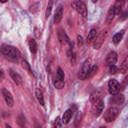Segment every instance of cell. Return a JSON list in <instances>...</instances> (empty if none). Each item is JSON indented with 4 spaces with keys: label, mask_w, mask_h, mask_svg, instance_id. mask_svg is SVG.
<instances>
[{
    "label": "cell",
    "mask_w": 128,
    "mask_h": 128,
    "mask_svg": "<svg viewBox=\"0 0 128 128\" xmlns=\"http://www.w3.org/2000/svg\"><path fill=\"white\" fill-rule=\"evenodd\" d=\"M117 53L115 51H111L108 53L107 57H106V65L107 66H112V65H115V63L117 62Z\"/></svg>",
    "instance_id": "obj_9"
},
{
    "label": "cell",
    "mask_w": 128,
    "mask_h": 128,
    "mask_svg": "<svg viewBox=\"0 0 128 128\" xmlns=\"http://www.w3.org/2000/svg\"><path fill=\"white\" fill-rule=\"evenodd\" d=\"M97 70H98V66H97V65L91 66V68H90V70H89V72H88V74H87V78H91L92 76H94V75L96 74Z\"/></svg>",
    "instance_id": "obj_24"
},
{
    "label": "cell",
    "mask_w": 128,
    "mask_h": 128,
    "mask_svg": "<svg viewBox=\"0 0 128 128\" xmlns=\"http://www.w3.org/2000/svg\"><path fill=\"white\" fill-rule=\"evenodd\" d=\"M100 128H107V127H105V126H101Z\"/></svg>",
    "instance_id": "obj_39"
},
{
    "label": "cell",
    "mask_w": 128,
    "mask_h": 128,
    "mask_svg": "<svg viewBox=\"0 0 128 128\" xmlns=\"http://www.w3.org/2000/svg\"><path fill=\"white\" fill-rule=\"evenodd\" d=\"M96 33H97L96 28H92V29L89 31V33H88V35H87V43H90V42H92V41L94 40V38L96 37Z\"/></svg>",
    "instance_id": "obj_19"
},
{
    "label": "cell",
    "mask_w": 128,
    "mask_h": 128,
    "mask_svg": "<svg viewBox=\"0 0 128 128\" xmlns=\"http://www.w3.org/2000/svg\"><path fill=\"white\" fill-rule=\"evenodd\" d=\"M73 6L81 16L87 17V8L83 1H75L73 2Z\"/></svg>",
    "instance_id": "obj_5"
},
{
    "label": "cell",
    "mask_w": 128,
    "mask_h": 128,
    "mask_svg": "<svg viewBox=\"0 0 128 128\" xmlns=\"http://www.w3.org/2000/svg\"><path fill=\"white\" fill-rule=\"evenodd\" d=\"M69 59H70L71 65H75V64H76V59H77V54H76L75 52H72V54L70 55Z\"/></svg>",
    "instance_id": "obj_29"
},
{
    "label": "cell",
    "mask_w": 128,
    "mask_h": 128,
    "mask_svg": "<svg viewBox=\"0 0 128 128\" xmlns=\"http://www.w3.org/2000/svg\"><path fill=\"white\" fill-rule=\"evenodd\" d=\"M6 128H12V127H11L9 124H6Z\"/></svg>",
    "instance_id": "obj_38"
},
{
    "label": "cell",
    "mask_w": 128,
    "mask_h": 128,
    "mask_svg": "<svg viewBox=\"0 0 128 128\" xmlns=\"http://www.w3.org/2000/svg\"><path fill=\"white\" fill-rule=\"evenodd\" d=\"M3 78V72H2V70H0V79H2Z\"/></svg>",
    "instance_id": "obj_37"
},
{
    "label": "cell",
    "mask_w": 128,
    "mask_h": 128,
    "mask_svg": "<svg viewBox=\"0 0 128 128\" xmlns=\"http://www.w3.org/2000/svg\"><path fill=\"white\" fill-rule=\"evenodd\" d=\"M103 109H104V101L103 100H99L98 102H96L92 105V112H93V115L96 117H98L102 113Z\"/></svg>",
    "instance_id": "obj_8"
},
{
    "label": "cell",
    "mask_w": 128,
    "mask_h": 128,
    "mask_svg": "<svg viewBox=\"0 0 128 128\" xmlns=\"http://www.w3.org/2000/svg\"><path fill=\"white\" fill-rule=\"evenodd\" d=\"M103 95V89L100 87V88H96L94 89L91 94H90V101L92 103H96L98 102L99 100H101V97Z\"/></svg>",
    "instance_id": "obj_7"
},
{
    "label": "cell",
    "mask_w": 128,
    "mask_h": 128,
    "mask_svg": "<svg viewBox=\"0 0 128 128\" xmlns=\"http://www.w3.org/2000/svg\"><path fill=\"white\" fill-rule=\"evenodd\" d=\"M2 93H3L4 99H5V101H6V104H7L9 107H12V106H13V97H12L11 93H10L7 89H3V90H2Z\"/></svg>",
    "instance_id": "obj_10"
},
{
    "label": "cell",
    "mask_w": 128,
    "mask_h": 128,
    "mask_svg": "<svg viewBox=\"0 0 128 128\" xmlns=\"http://www.w3.org/2000/svg\"><path fill=\"white\" fill-rule=\"evenodd\" d=\"M127 69H128V57H125L124 61L122 62L121 66H120V72L124 74V73H126Z\"/></svg>",
    "instance_id": "obj_23"
},
{
    "label": "cell",
    "mask_w": 128,
    "mask_h": 128,
    "mask_svg": "<svg viewBox=\"0 0 128 128\" xmlns=\"http://www.w3.org/2000/svg\"><path fill=\"white\" fill-rule=\"evenodd\" d=\"M61 125H62L61 118L58 116V117H56V119H55V122H54V127H53V128H61Z\"/></svg>",
    "instance_id": "obj_30"
},
{
    "label": "cell",
    "mask_w": 128,
    "mask_h": 128,
    "mask_svg": "<svg viewBox=\"0 0 128 128\" xmlns=\"http://www.w3.org/2000/svg\"><path fill=\"white\" fill-rule=\"evenodd\" d=\"M72 114H73V113H72V110H71V109L66 110V111L64 112L62 118H61L62 124H68L69 121H70V119H71V117H72Z\"/></svg>",
    "instance_id": "obj_12"
},
{
    "label": "cell",
    "mask_w": 128,
    "mask_h": 128,
    "mask_svg": "<svg viewBox=\"0 0 128 128\" xmlns=\"http://www.w3.org/2000/svg\"><path fill=\"white\" fill-rule=\"evenodd\" d=\"M9 74H10V76H11V78H12V80L16 83V84H21L22 83V78H21V76L18 74V73H16L15 71H13V70H9Z\"/></svg>",
    "instance_id": "obj_13"
},
{
    "label": "cell",
    "mask_w": 128,
    "mask_h": 128,
    "mask_svg": "<svg viewBox=\"0 0 128 128\" xmlns=\"http://www.w3.org/2000/svg\"><path fill=\"white\" fill-rule=\"evenodd\" d=\"M106 36H107V31L105 30H103V31H101L97 36H96V38H95V40H94V43H93V48L94 49H96V50H98V49H100L101 48V46H102V44L104 43V41H105V38H106Z\"/></svg>",
    "instance_id": "obj_4"
},
{
    "label": "cell",
    "mask_w": 128,
    "mask_h": 128,
    "mask_svg": "<svg viewBox=\"0 0 128 128\" xmlns=\"http://www.w3.org/2000/svg\"><path fill=\"white\" fill-rule=\"evenodd\" d=\"M123 4H124V1H119V0H118V1H116V2H115V4L113 5L115 15H120V13L122 12Z\"/></svg>",
    "instance_id": "obj_14"
},
{
    "label": "cell",
    "mask_w": 128,
    "mask_h": 128,
    "mask_svg": "<svg viewBox=\"0 0 128 128\" xmlns=\"http://www.w3.org/2000/svg\"><path fill=\"white\" fill-rule=\"evenodd\" d=\"M35 128H41V126H40V124L37 122V121H35Z\"/></svg>",
    "instance_id": "obj_36"
},
{
    "label": "cell",
    "mask_w": 128,
    "mask_h": 128,
    "mask_svg": "<svg viewBox=\"0 0 128 128\" xmlns=\"http://www.w3.org/2000/svg\"><path fill=\"white\" fill-rule=\"evenodd\" d=\"M128 15V11H125V12H123L122 14H121V17H120V21H123V20H125V19H127V16Z\"/></svg>",
    "instance_id": "obj_35"
},
{
    "label": "cell",
    "mask_w": 128,
    "mask_h": 128,
    "mask_svg": "<svg viewBox=\"0 0 128 128\" xmlns=\"http://www.w3.org/2000/svg\"><path fill=\"white\" fill-rule=\"evenodd\" d=\"M81 120H82V112H78L77 115L75 116V120H74V127L75 128L80 127Z\"/></svg>",
    "instance_id": "obj_21"
},
{
    "label": "cell",
    "mask_w": 128,
    "mask_h": 128,
    "mask_svg": "<svg viewBox=\"0 0 128 128\" xmlns=\"http://www.w3.org/2000/svg\"><path fill=\"white\" fill-rule=\"evenodd\" d=\"M111 102L112 103H117V104H122L124 102V96L122 94L120 95H113V97L111 98Z\"/></svg>",
    "instance_id": "obj_17"
},
{
    "label": "cell",
    "mask_w": 128,
    "mask_h": 128,
    "mask_svg": "<svg viewBox=\"0 0 128 128\" xmlns=\"http://www.w3.org/2000/svg\"><path fill=\"white\" fill-rule=\"evenodd\" d=\"M35 94H36V98H37V100L39 101L40 105H41V106H44V105H45V103H44V98H43L42 91H41L39 88H37V89H36V91H35Z\"/></svg>",
    "instance_id": "obj_18"
},
{
    "label": "cell",
    "mask_w": 128,
    "mask_h": 128,
    "mask_svg": "<svg viewBox=\"0 0 128 128\" xmlns=\"http://www.w3.org/2000/svg\"><path fill=\"white\" fill-rule=\"evenodd\" d=\"M76 39H77V45H78V46H81L82 43H83V37H82L81 35H77Z\"/></svg>",
    "instance_id": "obj_34"
},
{
    "label": "cell",
    "mask_w": 128,
    "mask_h": 128,
    "mask_svg": "<svg viewBox=\"0 0 128 128\" xmlns=\"http://www.w3.org/2000/svg\"><path fill=\"white\" fill-rule=\"evenodd\" d=\"M1 52L6 57H9V58L14 59V60H18L21 56V53H20L19 49H17L14 46H11V45H2Z\"/></svg>",
    "instance_id": "obj_1"
},
{
    "label": "cell",
    "mask_w": 128,
    "mask_h": 128,
    "mask_svg": "<svg viewBox=\"0 0 128 128\" xmlns=\"http://www.w3.org/2000/svg\"><path fill=\"white\" fill-rule=\"evenodd\" d=\"M29 49H30V52L32 54H35L36 51H37V43L34 39H30L29 40Z\"/></svg>",
    "instance_id": "obj_20"
},
{
    "label": "cell",
    "mask_w": 128,
    "mask_h": 128,
    "mask_svg": "<svg viewBox=\"0 0 128 128\" xmlns=\"http://www.w3.org/2000/svg\"><path fill=\"white\" fill-rule=\"evenodd\" d=\"M90 68H91V58H87V59L84 61L83 65H82V67H81V70L79 71L78 78H79L80 80L86 79V78H87V74H88Z\"/></svg>",
    "instance_id": "obj_3"
},
{
    "label": "cell",
    "mask_w": 128,
    "mask_h": 128,
    "mask_svg": "<svg viewBox=\"0 0 128 128\" xmlns=\"http://www.w3.org/2000/svg\"><path fill=\"white\" fill-rule=\"evenodd\" d=\"M123 35H124V30H121L120 32H118V33L114 34V36H113V38H112L113 43H114V44H118V43L122 40Z\"/></svg>",
    "instance_id": "obj_16"
},
{
    "label": "cell",
    "mask_w": 128,
    "mask_h": 128,
    "mask_svg": "<svg viewBox=\"0 0 128 128\" xmlns=\"http://www.w3.org/2000/svg\"><path fill=\"white\" fill-rule=\"evenodd\" d=\"M119 88H120V84L117 80L115 79H111L108 82V91L111 95H116L119 92Z\"/></svg>",
    "instance_id": "obj_6"
},
{
    "label": "cell",
    "mask_w": 128,
    "mask_h": 128,
    "mask_svg": "<svg viewBox=\"0 0 128 128\" xmlns=\"http://www.w3.org/2000/svg\"><path fill=\"white\" fill-rule=\"evenodd\" d=\"M39 7H40V4H39V3H35V4H33V5L31 6L30 11H31L32 13H35V12L38 11V8H39Z\"/></svg>",
    "instance_id": "obj_32"
},
{
    "label": "cell",
    "mask_w": 128,
    "mask_h": 128,
    "mask_svg": "<svg viewBox=\"0 0 128 128\" xmlns=\"http://www.w3.org/2000/svg\"><path fill=\"white\" fill-rule=\"evenodd\" d=\"M53 85H54V87L57 88V89H62V88H64L65 83H64V81H61V80L55 78V79L53 80Z\"/></svg>",
    "instance_id": "obj_22"
},
{
    "label": "cell",
    "mask_w": 128,
    "mask_h": 128,
    "mask_svg": "<svg viewBox=\"0 0 128 128\" xmlns=\"http://www.w3.org/2000/svg\"><path fill=\"white\" fill-rule=\"evenodd\" d=\"M109 71H110L111 74H116V73L118 72V68H117L115 65H112V66L109 67Z\"/></svg>",
    "instance_id": "obj_33"
},
{
    "label": "cell",
    "mask_w": 128,
    "mask_h": 128,
    "mask_svg": "<svg viewBox=\"0 0 128 128\" xmlns=\"http://www.w3.org/2000/svg\"><path fill=\"white\" fill-rule=\"evenodd\" d=\"M34 36H35V38H37V39H39L40 37H41V31H40V29L38 28V27H34Z\"/></svg>",
    "instance_id": "obj_31"
},
{
    "label": "cell",
    "mask_w": 128,
    "mask_h": 128,
    "mask_svg": "<svg viewBox=\"0 0 128 128\" xmlns=\"http://www.w3.org/2000/svg\"><path fill=\"white\" fill-rule=\"evenodd\" d=\"M62 15H63V7L62 6H59L54 14V23L55 24H58L61 19H62Z\"/></svg>",
    "instance_id": "obj_11"
},
{
    "label": "cell",
    "mask_w": 128,
    "mask_h": 128,
    "mask_svg": "<svg viewBox=\"0 0 128 128\" xmlns=\"http://www.w3.org/2000/svg\"><path fill=\"white\" fill-rule=\"evenodd\" d=\"M56 78L61 80V81H64V72H63V70L60 67L57 69V76H56Z\"/></svg>",
    "instance_id": "obj_26"
},
{
    "label": "cell",
    "mask_w": 128,
    "mask_h": 128,
    "mask_svg": "<svg viewBox=\"0 0 128 128\" xmlns=\"http://www.w3.org/2000/svg\"><path fill=\"white\" fill-rule=\"evenodd\" d=\"M25 116L23 115V114H20L19 116H18V118H17V123L20 125V126H24V124H25Z\"/></svg>",
    "instance_id": "obj_27"
},
{
    "label": "cell",
    "mask_w": 128,
    "mask_h": 128,
    "mask_svg": "<svg viewBox=\"0 0 128 128\" xmlns=\"http://www.w3.org/2000/svg\"><path fill=\"white\" fill-rule=\"evenodd\" d=\"M52 6H53V1H49L48 3V6H47V9H46V13H45V17L48 18L51 14V10H52Z\"/></svg>",
    "instance_id": "obj_25"
},
{
    "label": "cell",
    "mask_w": 128,
    "mask_h": 128,
    "mask_svg": "<svg viewBox=\"0 0 128 128\" xmlns=\"http://www.w3.org/2000/svg\"><path fill=\"white\" fill-rule=\"evenodd\" d=\"M118 115H119V108L111 106L104 113V119H105L106 122H112V121H114L116 119V117Z\"/></svg>",
    "instance_id": "obj_2"
},
{
    "label": "cell",
    "mask_w": 128,
    "mask_h": 128,
    "mask_svg": "<svg viewBox=\"0 0 128 128\" xmlns=\"http://www.w3.org/2000/svg\"><path fill=\"white\" fill-rule=\"evenodd\" d=\"M114 16H115V12H114V7L113 5L110 6L109 10H108V13H107V17H106V21L108 24H111L113 19H114Z\"/></svg>",
    "instance_id": "obj_15"
},
{
    "label": "cell",
    "mask_w": 128,
    "mask_h": 128,
    "mask_svg": "<svg viewBox=\"0 0 128 128\" xmlns=\"http://www.w3.org/2000/svg\"><path fill=\"white\" fill-rule=\"evenodd\" d=\"M22 67L24 68V69H26L29 73H31L32 74V70H31V67H30V64L26 61V60H23V62H22Z\"/></svg>",
    "instance_id": "obj_28"
}]
</instances>
